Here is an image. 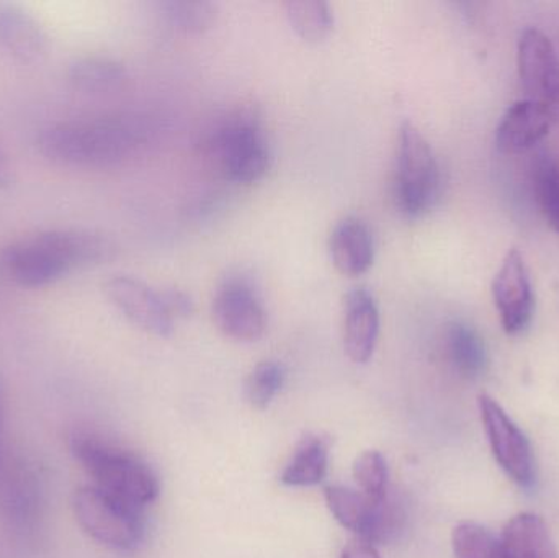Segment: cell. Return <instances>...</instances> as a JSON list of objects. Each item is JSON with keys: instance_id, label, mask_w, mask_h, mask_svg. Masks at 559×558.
<instances>
[{"instance_id": "3957f363", "label": "cell", "mask_w": 559, "mask_h": 558, "mask_svg": "<svg viewBox=\"0 0 559 558\" xmlns=\"http://www.w3.org/2000/svg\"><path fill=\"white\" fill-rule=\"evenodd\" d=\"M203 150L225 179L252 183L267 174L271 143L258 111L238 107L215 118L205 133Z\"/></svg>"}, {"instance_id": "f546056e", "label": "cell", "mask_w": 559, "mask_h": 558, "mask_svg": "<svg viewBox=\"0 0 559 558\" xmlns=\"http://www.w3.org/2000/svg\"><path fill=\"white\" fill-rule=\"evenodd\" d=\"M3 426H5V389L0 379V451H2Z\"/></svg>"}, {"instance_id": "277c9868", "label": "cell", "mask_w": 559, "mask_h": 558, "mask_svg": "<svg viewBox=\"0 0 559 558\" xmlns=\"http://www.w3.org/2000/svg\"><path fill=\"white\" fill-rule=\"evenodd\" d=\"M72 454L94 478L95 487L144 510L160 494L159 478L153 468L131 452L108 444L91 435H75Z\"/></svg>"}, {"instance_id": "44dd1931", "label": "cell", "mask_w": 559, "mask_h": 558, "mask_svg": "<svg viewBox=\"0 0 559 558\" xmlns=\"http://www.w3.org/2000/svg\"><path fill=\"white\" fill-rule=\"evenodd\" d=\"M164 22L180 33H203L218 19V5L210 0H166L160 3Z\"/></svg>"}, {"instance_id": "30bf717a", "label": "cell", "mask_w": 559, "mask_h": 558, "mask_svg": "<svg viewBox=\"0 0 559 558\" xmlns=\"http://www.w3.org/2000/svg\"><path fill=\"white\" fill-rule=\"evenodd\" d=\"M104 290L110 304L134 327L154 336L173 334L176 318L167 308L164 288L133 275L118 274L105 282Z\"/></svg>"}, {"instance_id": "484cf974", "label": "cell", "mask_w": 559, "mask_h": 558, "mask_svg": "<svg viewBox=\"0 0 559 558\" xmlns=\"http://www.w3.org/2000/svg\"><path fill=\"white\" fill-rule=\"evenodd\" d=\"M354 478L365 497L381 501L390 494V468L381 452L367 451L355 461Z\"/></svg>"}, {"instance_id": "5b68a950", "label": "cell", "mask_w": 559, "mask_h": 558, "mask_svg": "<svg viewBox=\"0 0 559 558\" xmlns=\"http://www.w3.org/2000/svg\"><path fill=\"white\" fill-rule=\"evenodd\" d=\"M442 192L439 161L423 131L403 121L397 131L393 199L407 218H419L436 206Z\"/></svg>"}, {"instance_id": "603a6c76", "label": "cell", "mask_w": 559, "mask_h": 558, "mask_svg": "<svg viewBox=\"0 0 559 558\" xmlns=\"http://www.w3.org/2000/svg\"><path fill=\"white\" fill-rule=\"evenodd\" d=\"M455 558H506L502 541L478 523H460L452 533Z\"/></svg>"}, {"instance_id": "8992f818", "label": "cell", "mask_w": 559, "mask_h": 558, "mask_svg": "<svg viewBox=\"0 0 559 558\" xmlns=\"http://www.w3.org/2000/svg\"><path fill=\"white\" fill-rule=\"evenodd\" d=\"M143 511L95 485H85L72 495V513L79 527L95 543L120 553H131L143 544Z\"/></svg>"}, {"instance_id": "2e32d148", "label": "cell", "mask_w": 559, "mask_h": 558, "mask_svg": "<svg viewBox=\"0 0 559 558\" xmlns=\"http://www.w3.org/2000/svg\"><path fill=\"white\" fill-rule=\"evenodd\" d=\"M0 48L20 61H36L48 49V35L22 7L0 3Z\"/></svg>"}, {"instance_id": "d4e9b609", "label": "cell", "mask_w": 559, "mask_h": 558, "mask_svg": "<svg viewBox=\"0 0 559 558\" xmlns=\"http://www.w3.org/2000/svg\"><path fill=\"white\" fill-rule=\"evenodd\" d=\"M535 197L545 219L559 233V166L557 161L542 156L534 169Z\"/></svg>"}, {"instance_id": "cb8c5ba5", "label": "cell", "mask_w": 559, "mask_h": 558, "mask_svg": "<svg viewBox=\"0 0 559 558\" xmlns=\"http://www.w3.org/2000/svg\"><path fill=\"white\" fill-rule=\"evenodd\" d=\"M285 367L277 360H262L246 380V399L252 408L264 412L274 402L285 383Z\"/></svg>"}, {"instance_id": "ba28073f", "label": "cell", "mask_w": 559, "mask_h": 558, "mask_svg": "<svg viewBox=\"0 0 559 558\" xmlns=\"http://www.w3.org/2000/svg\"><path fill=\"white\" fill-rule=\"evenodd\" d=\"M479 415L499 467L524 490L537 484V461L531 441L492 396L479 395Z\"/></svg>"}, {"instance_id": "7c38bea8", "label": "cell", "mask_w": 559, "mask_h": 558, "mask_svg": "<svg viewBox=\"0 0 559 558\" xmlns=\"http://www.w3.org/2000/svg\"><path fill=\"white\" fill-rule=\"evenodd\" d=\"M492 298L502 330L511 336L524 333L534 318L535 298L527 264L519 249L506 254L492 281Z\"/></svg>"}, {"instance_id": "ac0fdd59", "label": "cell", "mask_w": 559, "mask_h": 558, "mask_svg": "<svg viewBox=\"0 0 559 558\" xmlns=\"http://www.w3.org/2000/svg\"><path fill=\"white\" fill-rule=\"evenodd\" d=\"M329 467V444L321 436L308 435L298 442L280 474L285 487L309 488L322 484Z\"/></svg>"}, {"instance_id": "9c48e42d", "label": "cell", "mask_w": 559, "mask_h": 558, "mask_svg": "<svg viewBox=\"0 0 559 558\" xmlns=\"http://www.w3.org/2000/svg\"><path fill=\"white\" fill-rule=\"evenodd\" d=\"M212 313L219 331L241 343H254L267 330V310L261 295L242 275H231L219 284L213 297Z\"/></svg>"}, {"instance_id": "6da1fadb", "label": "cell", "mask_w": 559, "mask_h": 558, "mask_svg": "<svg viewBox=\"0 0 559 558\" xmlns=\"http://www.w3.org/2000/svg\"><path fill=\"white\" fill-rule=\"evenodd\" d=\"M156 127L138 114L105 115L48 124L36 136L39 153L69 167H111L151 143Z\"/></svg>"}, {"instance_id": "5bb4252c", "label": "cell", "mask_w": 559, "mask_h": 558, "mask_svg": "<svg viewBox=\"0 0 559 558\" xmlns=\"http://www.w3.org/2000/svg\"><path fill=\"white\" fill-rule=\"evenodd\" d=\"M557 115L524 98L506 111L496 131V144L506 154L524 153L548 136Z\"/></svg>"}, {"instance_id": "e0dca14e", "label": "cell", "mask_w": 559, "mask_h": 558, "mask_svg": "<svg viewBox=\"0 0 559 558\" xmlns=\"http://www.w3.org/2000/svg\"><path fill=\"white\" fill-rule=\"evenodd\" d=\"M501 541L506 558H559L547 523L534 513L512 518Z\"/></svg>"}, {"instance_id": "52a82bcc", "label": "cell", "mask_w": 559, "mask_h": 558, "mask_svg": "<svg viewBox=\"0 0 559 558\" xmlns=\"http://www.w3.org/2000/svg\"><path fill=\"white\" fill-rule=\"evenodd\" d=\"M324 498L332 517L344 530L373 546L396 539L406 524V510L390 494L373 501L361 491L334 485L325 488Z\"/></svg>"}, {"instance_id": "7402d4cb", "label": "cell", "mask_w": 559, "mask_h": 558, "mask_svg": "<svg viewBox=\"0 0 559 558\" xmlns=\"http://www.w3.org/2000/svg\"><path fill=\"white\" fill-rule=\"evenodd\" d=\"M286 16L306 41H321L334 29V12L324 0H292L286 3Z\"/></svg>"}, {"instance_id": "8fae6325", "label": "cell", "mask_w": 559, "mask_h": 558, "mask_svg": "<svg viewBox=\"0 0 559 558\" xmlns=\"http://www.w3.org/2000/svg\"><path fill=\"white\" fill-rule=\"evenodd\" d=\"M519 78L528 100L559 114V58L542 29L527 28L519 39Z\"/></svg>"}, {"instance_id": "9a60e30c", "label": "cell", "mask_w": 559, "mask_h": 558, "mask_svg": "<svg viewBox=\"0 0 559 558\" xmlns=\"http://www.w3.org/2000/svg\"><path fill=\"white\" fill-rule=\"evenodd\" d=\"M329 252L342 274L367 272L374 259V238L368 223L355 215L338 219L329 236Z\"/></svg>"}, {"instance_id": "4fadbf2b", "label": "cell", "mask_w": 559, "mask_h": 558, "mask_svg": "<svg viewBox=\"0 0 559 558\" xmlns=\"http://www.w3.org/2000/svg\"><path fill=\"white\" fill-rule=\"evenodd\" d=\"M380 336V310L367 287H352L344 297V351L355 364L373 357Z\"/></svg>"}, {"instance_id": "ffe728a7", "label": "cell", "mask_w": 559, "mask_h": 558, "mask_svg": "<svg viewBox=\"0 0 559 558\" xmlns=\"http://www.w3.org/2000/svg\"><path fill=\"white\" fill-rule=\"evenodd\" d=\"M445 346L450 363L460 376L476 379L485 372L488 364L485 341L472 327L462 321L450 323L445 333Z\"/></svg>"}, {"instance_id": "d6986e66", "label": "cell", "mask_w": 559, "mask_h": 558, "mask_svg": "<svg viewBox=\"0 0 559 558\" xmlns=\"http://www.w3.org/2000/svg\"><path fill=\"white\" fill-rule=\"evenodd\" d=\"M68 78L72 87L85 94H107L123 87L128 69L123 62L107 56H84L71 62Z\"/></svg>"}, {"instance_id": "f1b7e54d", "label": "cell", "mask_w": 559, "mask_h": 558, "mask_svg": "<svg viewBox=\"0 0 559 558\" xmlns=\"http://www.w3.org/2000/svg\"><path fill=\"white\" fill-rule=\"evenodd\" d=\"M12 166H10L5 150H3L2 144H0V189H7V187L12 186Z\"/></svg>"}, {"instance_id": "83f0119b", "label": "cell", "mask_w": 559, "mask_h": 558, "mask_svg": "<svg viewBox=\"0 0 559 558\" xmlns=\"http://www.w3.org/2000/svg\"><path fill=\"white\" fill-rule=\"evenodd\" d=\"M341 558H381L377 547L367 541L355 539L344 547Z\"/></svg>"}, {"instance_id": "7a4b0ae2", "label": "cell", "mask_w": 559, "mask_h": 558, "mask_svg": "<svg viewBox=\"0 0 559 558\" xmlns=\"http://www.w3.org/2000/svg\"><path fill=\"white\" fill-rule=\"evenodd\" d=\"M115 242L91 229H49L3 248L0 264L23 288L56 284L75 269L104 264L115 256Z\"/></svg>"}, {"instance_id": "4316f807", "label": "cell", "mask_w": 559, "mask_h": 558, "mask_svg": "<svg viewBox=\"0 0 559 558\" xmlns=\"http://www.w3.org/2000/svg\"><path fill=\"white\" fill-rule=\"evenodd\" d=\"M164 297H166L167 308L174 318L187 317L192 313L193 300L187 292L176 287H166Z\"/></svg>"}]
</instances>
